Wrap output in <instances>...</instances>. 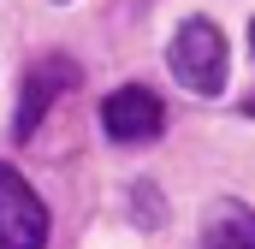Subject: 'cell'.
Listing matches in <instances>:
<instances>
[{
  "label": "cell",
  "instance_id": "obj_1",
  "mask_svg": "<svg viewBox=\"0 0 255 249\" xmlns=\"http://www.w3.org/2000/svg\"><path fill=\"white\" fill-rule=\"evenodd\" d=\"M166 65L190 95H220L226 89V36H220V24L214 18H184L172 30Z\"/></svg>",
  "mask_w": 255,
  "mask_h": 249
},
{
  "label": "cell",
  "instance_id": "obj_2",
  "mask_svg": "<svg viewBox=\"0 0 255 249\" xmlns=\"http://www.w3.org/2000/svg\"><path fill=\"white\" fill-rule=\"evenodd\" d=\"M101 130L113 136V142H154L160 130H166V107H160V95L154 89H142V83H125V89H113L107 101H101Z\"/></svg>",
  "mask_w": 255,
  "mask_h": 249
},
{
  "label": "cell",
  "instance_id": "obj_3",
  "mask_svg": "<svg viewBox=\"0 0 255 249\" xmlns=\"http://www.w3.org/2000/svg\"><path fill=\"white\" fill-rule=\"evenodd\" d=\"M48 244V208L12 166H0V249H42Z\"/></svg>",
  "mask_w": 255,
  "mask_h": 249
},
{
  "label": "cell",
  "instance_id": "obj_4",
  "mask_svg": "<svg viewBox=\"0 0 255 249\" xmlns=\"http://www.w3.org/2000/svg\"><path fill=\"white\" fill-rule=\"evenodd\" d=\"M71 83H77V65L65 60V54H48V60H36V65H30V77H24V95H18L12 130H18V136H36L42 113H48V107L60 101Z\"/></svg>",
  "mask_w": 255,
  "mask_h": 249
},
{
  "label": "cell",
  "instance_id": "obj_5",
  "mask_svg": "<svg viewBox=\"0 0 255 249\" xmlns=\"http://www.w3.org/2000/svg\"><path fill=\"white\" fill-rule=\"evenodd\" d=\"M202 249H255V208L238 196L208 202L202 214Z\"/></svg>",
  "mask_w": 255,
  "mask_h": 249
},
{
  "label": "cell",
  "instance_id": "obj_6",
  "mask_svg": "<svg viewBox=\"0 0 255 249\" xmlns=\"http://www.w3.org/2000/svg\"><path fill=\"white\" fill-rule=\"evenodd\" d=\"M244 113H250V119H255V95H250V101H244Z\"/></svg>",
  "mask_w": 255,
  "mask_h": 249
},
{
  "label": "cell",
  "instance_id": "obj_7",
  "mask_svg": "<svg viewBox=\"0 0 255 249\" xmlns=\"http://www.w3.org/2000/svg\"><path fill=\"white\" fill-rule=\"evenodd\" d=\"M250 54H255V24H250Z\"/></svg>",
  "mask_w": 255,
  "mask_h": 249
}]
</instances>
